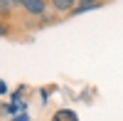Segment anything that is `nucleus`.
Returning a JSON list of instances; mask_svg holds the SVG:
<instances>
[{
	"label": "nucleus",
	"instance_id": "nucleus-4",
	"mask_svg": "<svg viewBox=\"0 0 123 121\" xmlns=\"http://www.w3.org/2000/svg\"><path fill=\"white\" fill-rule=\"evenodd\" d=\"M15 5H17V0H0V15H7Z\"/></svg>",
	"mask_w": 123,
	"mask_h": 121
},
{
	"label": "nucleus",
	"instance_id": "nucleus-2",
	"mask_svg": "<svg viewBox=\"0 0 123 121\" xmlns=\"http://www.w3.org/2000/svg\"><path fill=\"white\" fill-rule=\"evenodd\" d=\"M47 3H49V7H52L54 13H59V15H69L71 10L76 7L79 0H47Z\"/></svg>",
	"mask_w": 123,
	"mask_h": 121
},
{
	"label": "nucleus",
	"instance_id": "nucleus-6",
	"mask_svg": "<svg viewBox=\"0 0 123 121\" xmlns=\"http://www.w3.org/2000/svg\"><path fill=\"white\" fill-rule=\"evenodd\" d=\"M5 92H7V84H5V82H0V94H5Z\"/></svg>",
	"mask_w": 123,
	"mask_h": 121
},
{
	"label": "nucleus",
	"instance_id": "nucleus-7",
	"mask_svg": "<svg viewBox=\"0 0 123 121\" xmlns=\"http://www.w3.org/2000/svg\"><path fill=\"white\" fill-rule=\"evenodd\" d=\"M15 121H27V116L22 114V116H15Z\"/></svg>",
	"mask_w": 123,
	"mask_h": 121
},
{
	"label": "nucleus",
	"instance_id": "nucleus-1",
	"mask_svg": "<svg viewBox=\"0 0 123 121\" xmlns=\"http://www.w3.org/2000/svg\"><path fill=\"white\" fill-rule=\"evenodd\" d=\"M17 5L22 7L27 15H44L47 7H49L47 0H17Z\"/></svg>",
	"mask_w": 123,
	"mask_h": 121
},
{
	"label": "nucleus",
	"instance_id": "nucleus-3",
	"mask_svg": "<svg viewBox=\"0 0 123 121\" xmlns=\"http://www.w3.org/2000/svg\"><path fill=\"white\" fill-rule=\"evenodd\" d=\"M101 5H104L101 0H79L76 7L71 10L69 15H81V13H86V10H94V7H101Z\"/></svg>",
	"mask_w": 123,
	"mask_h": 121
},
{
	"label": "nucleus",
	"instance_id": "nucleus-5",
	"mask_svg": "<svg viewBox=\"0 0 123 121\" xmlns=\"http://www.w3.org/2000/svg\"><path fill=\"white\" fill-rule=\"evenodd\" d=\"M7 35V25L3 22V15H0V37H5Z\"/></svg>",
	"mask_w": 123,
	"mask_h": 121
}]
</instances>
